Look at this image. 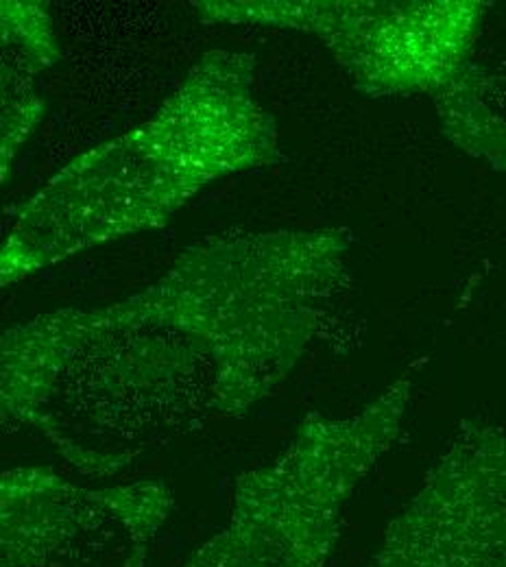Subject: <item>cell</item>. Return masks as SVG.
<instances>
[{
	"mask_svg": "<svg viewBox=\"0 0 506 567\" xmlns=\"http://www.w3.org/2000/svg\"><path fill=\"white\" fill-rule=\"evenodd\" d=\"M352 245L348 227L210 236L136 295L22 321L0 341L2 417L96 478L242 417L308 352Z\"/></svg>",
	"mask_w": 506,
	"mask_h": 567,
	"instance_id": "1",
	"label": "cell"
},
{
	"mask_svg": "<svg viewBox=\"0 0 506 567\" xmlns=\"http://www.w3.org/2000/svg\"><path fill=\"white\" fill-rule=\"evenodd\" d=\"M254 83L251 53L208 51L148 121L71 159L4 231L2 288L157 229L234 173L273 166L278 123Z\"/></svg>",
	"mask_w": 506,
	"mask_h": 567,
	"instance_id": "2",
	"label": "cell"
},
{
	"mask_svg": "<svg viewBox=\"0 0 506 567\" xmlns=\"http://www.w3.org/2000/svg\"><path fill=\"white\" fill-rule=\"evenodd\" d=\"M206 22L319 38L366 96H431L441 130L489 101L474 62L492 2L483 0H204Z\"/></svg>",
	"mask_w": 506,
	"mask_h": 567,
	"instance_id": "3",
	"label": "cell"
},
{
	"mask_svg": "<svg viewBox=\"0 0 506 567\" xmlns=\"http://www.w3.org/2000/svg\"><path fill=\"white\" fill-rule=\"evenodd\" d=\"M411 378L389 384L361 413H310L289 447L236 483L229 524L186 567H323L362 478L397 439Z\"/></svg>",
	"mask_w": 506,
	"mask_h": 567,
	"instance_id": "4",
	"label": "cell"
},
{
	"mask_svg": "<svg viewBox=\"0 0 506 567\" xmlns=\"http://www.w3.org/2000/svg\"><path fill=\"white\" fill-rule=\"evenodd\" d=\"M164 481L79 487L47 467L0 476V567H145L171 517Z\"/></svg>",
	"mask_w": 506,
	"mask_h": 567,
	"instance_id": "5",
	"label": "cell"
},
{
	"mask_svg": "<svg viewBox=\"0 0 506 567\" xmlns=\"http://www.w3.org/2000/svg\"><path fill=\"white\" fill-rule=\"evenodd\" d=\"M366 567H506V427L463 422Z\"/></svg>",
	"mask_w": 506,
	"mask_h": 567,
	"instance_id": "6",
	"label": "cell"
},
{
	"mask_svg": "<svg viewBox=\"0 0 506 567\" xmlns=\"http://www.w3.org/2000/svg\"><path fill=\"white\" fill-rule=\"evenodd\" d=\"M0 182L7 186L18 153L44 118L38 76L62 60L53 16L42 9H18L0 20Z\"/></svg>",
	"mask_w": 506,
	"mask_h": 567,
	"instance_id": "7",
	"label": "cell"
}]
</instances>
